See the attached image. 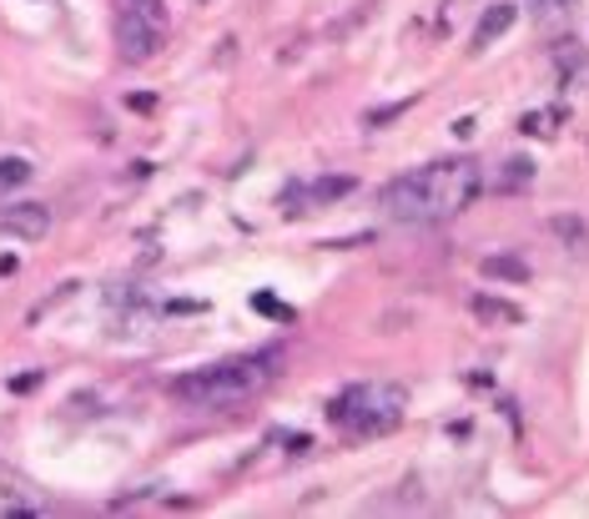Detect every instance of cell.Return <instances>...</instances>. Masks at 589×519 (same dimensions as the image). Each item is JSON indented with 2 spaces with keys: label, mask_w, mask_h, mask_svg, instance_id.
I'll use <instances>...</instances> for the list:
<instances>
[{
  "label": "cell",
  "mask_w": 589,
  "mask_h": 519,
  "mask_svg": "<svg viewBox=\"0 0 589 519\" xmlns=\"http://www.w3.org/2000/svg\"><path fill=\"white\" fill-rule=\"evenodd\" d=\"M111 31H117L121 61H131V66H142V61L162 56V46H166V21H152V15H142V11H121V6H117Z\"/></svg>",
  "instance_id": "277c9868"
},
{
  "label": "cell",
  "mask_w": 589,
  "mask_h": 519,
  "mask_svg": "<svg viewBox=\"0 0 589 519\" xmlns=\"http://www.w3.org/2000/svg\"><path fill=\"white\" fill-rule=\"evenodd\" d=\"M483 192V172L469 156H444L434 166H418V172H403L383 187V213L393 223L408 227H438L448 217H459L463 207H473V197Z\"/></svg>",
  "instance_id": "6da1fadb"
},
{
  "label": "cell",
  "mask_w": 589,
  "mask_h": 519,
  "mask_svg": "<svg viewBox=\"0 0 589 519\" xmlns=\"http://www.w3.org/2000/svg\"><path fill=\"white\" fill-rule=\"evenodd\" d=\"M530 177H534V166L524 162V156H514V162H509V177L499 182V187H524V182H530Z\"/></svg>",
  "instance_id": "5bb4252c"
},
{
  "label": "cell",
  "mask_w": 589,
  "mask_h": 519,
  "mask_svg": "<svg viewBox=\"0 0 589 519\" xmlns=\"http://www.w3.org/2000/svg\"><path fill=\"white\" fill-rule=\"evenodd\" d=\"M277 364H283L277 348H268V354H237V358H222V364H207L197 374L177 378L172 393L182 403H192V409H232V403L252 399L258 389H268L272 378H277Z\"/></svg>",
  "instance_id": "7a4b0ae2"
},
{
  "label": "cell",
  "mask_w": 589,
  "mask_h": 519,
  "mask_svg": "<svg viewBox=\"0 0 589 519\" xmlns=\"http://www.w3.org/2000/svg\"><path fill=\"white\" fill-rule=\"evenodd\" d=\"M549 121H554V111H549V117H539V111H534V117H524V131H534V137H539V131H554Z\"/></svg>",
  "instance_id": "9a60e30c"
},
{
  "label": "cell",
  "mask_w": 589,
  "mask_h": 519,
  "mask_svg": "<svg viewBox=\"0 0 589 519\" xmlns=\"http://www.w3.org/2000/svg\"><path fill=\"white\" fill-rule=\"evenodd\" d=\"M579 0H530V11L539 15V21H554V15H569Z\"/></svg>",
  "instance_id": "7c38bea8"
},
{
  "label": "cell",
  "mask_w": 589,
  "mask_h": 519,
  "mask_svg": "<svg viewBox=\"0 0 589 519\" xmlns=\"http://www.w3.org/2000/svg\"><path fill=\"white\" fill-rule=\"evenodd\" d=\"M549 233H559L575 252H579V248H589V233H585V223H579V217H554Z\"/></svg>",
  "instance_id": "9c48e42d"
},
{
  "label": "cell",
  "mask_w": 589,
  "mask_h": 519,
  "mask_svg": "<svg viewBox=\"0 0 589 519\" xmlns=\"http://www.w3.org/2000/svg\"><path fill=\"white\" fill-rule=\"evenodd\" d=\"M519 21V6H509V0H494V6H483L479 25H473V51H489L499 36H509Z\"/></svg>",
  "instance_id": "52a82bcc"
},
{
  "label": "cell",
  "mask_w": 589,
  "mask_h": 519,
  "mask_svg": "<svg viewBox=\"0 0 589 519\" xmlns=\"http://www.w3.org/2000/svg\"><path fill=\"white\" fill-rule=\"evenodd\" d=\"M0 233L21 237V242H41V237L51 233L46 202H6V207H0Z\"/></svg>",
  "instance_id": "5b68a950"
},
{
  "label": "cell",
  "mask_w": 589,
  "mask_h": 519,
  "mask_svg": "<svg viewBox=\"0 0 589 519\" xmlns=\"http://www.w3.org/2000/svg\"><path fill=\"white\" fill-rule=\"evenodd\" d=\"M121 11H142V15H152V21H166V6L162 0H117Z\"/></svg>",
  "instance_id": "4fadbf2b"
},
{
  "label": "cell",
  "mask_w": 589,
  "mask_h": 519,
  "mask_svg": "<svg viewBox=\"0 0 589 519\" xmlns=\"http://www.w3.org/2000/svg\"><path fill=\"white\" fill-rule=\"evenodd\" d=\"M473 318H483V323H494V328H504V323H524V307L509 303V298L479 293V298H473Z\"/></svg>",
  "instance_id": "ba28073f"
},
{
  "label": "cell",
  "mask_w": 589,
  "mask_h": 519,
  "mask_svg": "<svg viewBox=\"0 0 589 519\" xmlns=\"http://www.w3.org/2000/svg\"><path fill=\"white\" fill-rule=\"evenodd\" d=\"M31 177V162L25 156H0V187H21Z\"/></svg>",
  "instance_id": "30bf717a"
},
{
  "label": "cell",
  "mask_w": 589,
  "mask_h": 519,
  "mask_svg": "<svg viewBox=\"0 0 589 519\" xmlns=\"http://www.w3.org/2000/svg\"><path fill=\"white\" fill-rule=\"evenodd\" d=\"M353 187H358L353 177H323V182H307V187H293L283 197V207H287V213H307V207H323V202L348 197Z\"/></svg>",
  "instance_id": "8992f818"
},
{
  "label": "cell",
  "mask_w": 589,
  "mask_h": 519,
  "mask_svg": "<svg viewBox=\"0 0 589 519\" xmlns=\"http://www.w3.org/2000/svg\"><path fill=\"white\" fill-rule=\"evenodd\" d=\"M483 272H489V278H530V268H524V262H514V258H483Z\"/></svg>",
  "instance_id": "8fae6325"
},
{
  "label": "cell",
  "mask_w": 589,
  "mask_h": 519,
  "mask_svg": "<svg viewBox=\"0 0 589 519\" xmlns=\"http://www.w3.org/2000/svg\"><path fill=\"white\" fill-rule=\"evenodd\" d=\"M403 409H408V389L403 383H353V389H342L328 403V419L342 434L378 439L403 424Z\"/></svg>",
  "instance_id": "3957f363"
}]
</instances>
